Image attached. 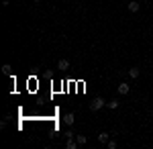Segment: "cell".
I'll list each match as a JSON object with an SVG mask.
<instances>
[{
	"instance_id": "obj_1",
	"label": "cell",
	"mask_w": 153,
	"mask_h": 149,
	"mask_svg": "<svg viewBox=\"0 0 153 149\" xmlns=\"http://www.w3.org/2000/svg\"><path fill=\"white\" fill-rule=\"evenodd\" d=\"M106 106V102H104V98H102V96H96L94 100H92V102H90V108H92V110H100V108H104Z\"/></svg>"
},
{
	"instance_id": "obj_2",
	"label": "cell",
	"mask_w": 153,
	"mask_h": 149,
	"mask_svg": "<svg viewBox=\"0 0 153 149\" xmlns=\"http://www.w3.org/2000/svg\"><path fill=\"white\" fill-rule=\"evenodd\" d=\"M117 92H118V94H120V96H127V94H129V92H131V86H129V84H127V82H123V84H118Z\"/></svg>"
},
{
	"instance_id": "obj_3",
	"label": "cell",
	"mask_w": 153,
	"mask_h": 149,
	"mask_svg": "<svg viewBox=\"0 0 153 149\" xmlns=\"http://www.w3.org/2000/svg\"><path fill=\"white\" fill-rule=\"evenodd\" d=\"M127 76H129L131 80H137V78L141 76V72H139V68H137V66H133V68H131L129 72H127Z\"/></svg>"
},
{
	"instance_id": "obj_4",
	"label": "cell",
	"mask_w": 153,
	"mask_h": 149,
	"mask_svg": "<svg viewBox=\"0 0 153 149\" xmlns=\"http://www.w3.org/2000/svg\"><path fill=\"white\" fill-rule=\"evenodd\" d=\"M127 8H129V12H139V8H141V4H139L137 0H131L129 4H127Z\"/></svg>"
},
{
	"instance_id": "obj_5",
	"label": "cell",
	"mask_w": 153,
	"mask_h": 149,
	"mask_svg": "<svg viewBox=\"0 0 153 149\" xmlns=\"http://www.w3.org/2000/svg\"><path fill=\"white\" fill-rule=\"evenodd\" d=\"M110 141V135L106 133V131H102V133H98V143H102V145H106Z\"/></svg>"
},
{
	"instance_id": "obj_6",
	"label": "cell",
	"mask_w": 153,
	"mask_h": 149,
	"mask_svg": "<svg viewBox=\"0 0 153 149\" xmlns=\"http://www.w3.org/2000/svg\"><path fill=\"white\" fill-rule=\"evenodd\" d=\"M63 123H65L68 127H71L74 123H76V115H74V112H68V115L63 116Z\"/></svg>"
},
{
	"instance_id": "obj_7",
	"label": "cell",
	"mask_w": 153,
	"mask_h": 149,
	"mask_svg": "<svg viewBox=\"0 0 153 149\" xmlns=\"http://www.w3.org/2000/svg\"><path fill=\"white\" fill-rule=\"evenodd\" d=\"M57 68L61 69V72H65V69H70V61H68L65 57H61V59L57 61Z\"/></svg>"
},
{
	"instance_id": "obj_8",
	"label": "cell",
	"mask_w": 153,
	"mask_h": 149,
	"mask_svg": "<svg viewBox=\"0 0 153 149\" xmlns=\"http://www.w3.org/2000/svg\"><path fill=\"white\" fill-rule=\"evenodd\" d=\"M106 106H108V108H110V110H117V108H118V106H120V102H118V100H117V98H114V100H110V102H108V104H106Z\"/></svg>"
},
{
	"instance_id": "obj_9",
	"label": "cell",
	"mask_w": 153,
	"mask_h": 149,
	"mask_svg": "<svg viewBox=\"0 0 153 149\" xmlns=\"http://www.w3.org/2000/svg\"><path fill=\"white\" fill-rule=\"evenodd\" d=\"M78 145H80V143L74 141V139H68V143H65V147H68V149H78Z\"/></svg>"
},
{
	"instance_id": "obj_10",
	"label": "cell",
	"mask_w": 153,
	"mask_h": 149,
	"mask_svg": "<svg viewBox=\"0 0 153 149\" xmlns=\"http://www.w3.org/2000/svg\"><path fill=\"white\" fill-rule=\"evenodd\" d=\"M2 74H4V76H12V68L8 66V63H4V66H2Z\"/></svg>"
},
{
	"instance_id": "obj_11",
	"label": "cell",
	"mask_w": 153,
	"mask_h": 149,
	"mask_svg": "<svg viewBox=\"0 0 153 149\" xmlns=\"http://www.w3.org/2000/svg\"><path fill=\"white\" fill-rule=\"evenodd\" d=\"M76 141H78L80 145H86V143H88V137H86V135H76Z\"/></svg>"
},
{
	"instance_id": "obj_12",
	"label": "cell",
	"mask_w": 153,
	"mask_h": 149,
	"mask_svg": "<svg viewBox=\"0 0 153 149\" xmlns=\"http://www.w3.org/2000/svg\"><path fill=\"white\" fill-rule=\"evenodd\" d=\"M63 137H65V139H74V137H76V133H74V129H71V127L63 133Z\"/></svg>"
},
{
	"instance_id": "obj_13",
	"label": "cell",
	"mask_w": 153,
	"mask_h": 149,
	"mask_svg": "<svg viewBox=\"0 0 153 149\" xmlns=\"http://www.w3.org/2000/svg\"><path fill=\"white\" fill-rule=\"evenodd\" d=\"M106 147H108V149H117V147H118V143H117V141H112V139H110V141L106 143Z\"/></svg>"
},
{
	"instance_id": "obj_14",
	"label": "cell",
	"mask_w": 153,
	"mask_h": 149,
	"mask_svg": "<svg viewBox=\"0 0 153 149\" xmlns=\"http://www.w3.org/2000/svg\"><path fill=\"white\" fill-rule=\"evenodd\" d=\"M39 2H41V0H35V4H39Z\"/></svg>"
}]
</instances>
